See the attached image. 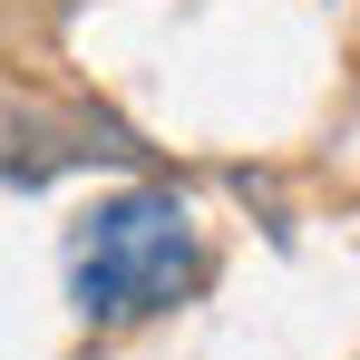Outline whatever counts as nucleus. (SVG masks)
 <instances>
[{
  "label": "nucleus",
  "instance_id": "obj_1",
  "mask_svg": "<svg viewBox=\"0 0 360 360\" xmlns=\"http://www.w3.org/2000/svg\"><path fill=\"white\" fill-rule=\"evenodd\" d=\"M195 283H205V234H195V214H185L166 185H136V195L88 205V224L68 243V302H78L98 331L156 321V311H176Z\"/></svg>",
  "mask_w": 360,
  "mask_h": 360
}]
</instances>
